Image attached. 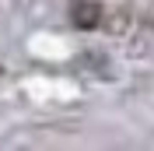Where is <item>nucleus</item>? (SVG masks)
I'll list each match as a JSON object with an SVG mask.
<instances>
[{
    "label": "nucleus",
    "instance_id": "obj_1",
    "mask_svg": "<svg viewBox=\"0 0 154 151\" xmlns=\"http://www.w3.org/2000/svg\"><path fill=\"white\" fill-rule=\"evenodd\" d=\"M70 14H74V25H77V28H95V25H98V7L88 4V0H74Z\"/></svg>",
    "mask_w": 154,
    "mask_h": 151
}]
</instances>
